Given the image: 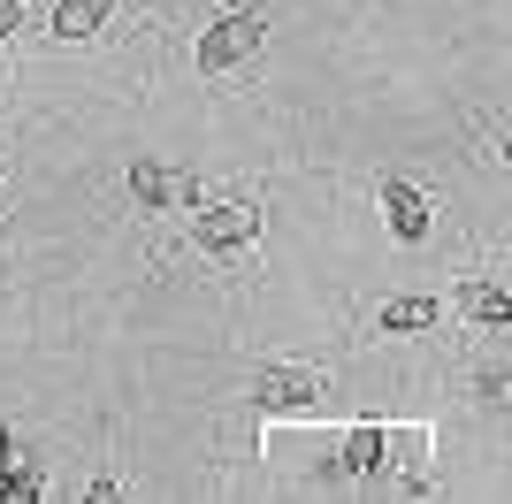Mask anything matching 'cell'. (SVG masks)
Instances as JSON below:
<instances>
[{"instance_id": "1", "label": "cell", "mask_w": 512, "mask_h": 504, "mask_svg": "<svg viewBox=\"0 0 512 504\" xmlns=\"http://www.w3.org/2000/svg\"><path fill=\"white\" fill-rule=\"evenodd\" d=\"M260 31H268V16L260 8H230V16H214L207 31H199L192 62L207 69V77H230V69H245L260 54Z\"/></svg>"}, {"instance_id": "2", "label": "cell", "mask_w": 512, "mask_h": 504, "mask_svg": "<svg viewBox=\"0 0 512 504\" xmlns=\"http://www.w3.org/2000/svg\"><path fill=\"white\" fill-rule=\"evenodd\" d=\"M260 237V207L253 199H222V207H207L192 222V245L199 252H214V260H230V252H245Z\"/></svg>"}, {"instance_id": "3", "label": "cell", "mask_w": 512, "mask_h": 504, "mask_svg": "<svg viewBox=\"0 0 512 504\" xmlns=\"http://www.w3.org/2000/svg\"><path fill=\"white\" fill-rule=\"evenodd\" d=\"M253 405L260 413H306V405H321V375L314 367H268L253 382Z\"/></svg>"}, {"instance_id": "4", "label": "cell", "mask_w": 512, "mask_h": 504, "mask_svg": "<svg viewBox=\"0 0 512 504\" xmlns=\"http://www.w3.org/2000/svg\"><path fill=\"white\" fill-rule=\"evenodd\" d=\"M383 207H390V237H398V245H428V222H436V214H428V199L413 184L390 176V184H383Z\"/></svg>"}, {"instance_id": "5", "label": "cell", "mask_w": 512, "mask_h": 504, "mask_svg": "<svg viewBox=\"0 0 512 504\" xmlns=\"http://www.w3.org/2000/svg\"><path fill=\"white\" fill-rule=\"evenodd\" d=\"M130 199H138V207H184L192 184H184L176 168H161V161H130Z\"/></svg>"}, {"instance_id": "6", "label": "cell", "mask_w": 512, "mask_h": 504, "mask_svg": "<svg viewBox=\"0 0 512 504\" xmlns=\"http://www.w3.org/2000/svg\"><path fill=\"white\" fill-rule=\"evenodd\" d=\"M107 16H115V0H62L54 8V39H92V31H107Z\"/></svg>"}, {"instance_id": "7", "label": "cell", "mask_w": 512, "mask_h": 504, "mask_svg": "<svg viewBox=\"0 0 512 504\" xmlns=\"http://www.w3.org/2000/svg\"><path fill=\"white\" fill-rule=\"evenodd\" d=\"M428 321H436V298H413V291H398V298H383L375 329H390V336H413V329H428Z\"/></svg>"}, {"instance_id": "8", "label": "cell", "mask_w": 512, "mask_h": 504, "mask_svg": "<svg viewBox=\"0 0 512 504\" xmlns=\"http://www.w3.org/2000/svg\"><path fill=\"white\" fill-rule=\"evenodd\" d=\"M459 314L467 321H490V329H505V283H459Z\"/></svg>"}, {"instance_id": "9", "label": "cell", "mask_w": 512, "mask_h": 504, "mask_svg": "<svg viewBox=\"0 0 512 504\" xmlns=\"http://www.w3.org/2000/svg\"><path fill=\"white\" fill-rule=\"evenodd\" d=\"M383 451H390L383 428H352V436H344V466H352V474H375V466H383Z\"/></svg>"}, {"instance_id": "10", "label": "cell", "mask_w": 512, "mask_h": 504, "mask_svg": "<svg viewBox=\"0 0 512 504\" xmlns=\"http://www.w3.org/2000/svg\"><path fill=\"white\" fill-rule=\"evenodd\" d=\"M16 23H23V0H0V39H8Z\"/></svg>"}, {"instance_id": "11", "label": "cell", "mask_w": 512, "mask_h": 504, "mask_svg": "<svg viewBox=\"0 0 512 504\" xmlns=\"http://www.w3.org/2000/svg\"><path fill=\"white\" fill-rule=\"evenodd\" d=\"M0 459H8V436H0Z\"/></svg>"}]
</instances>
